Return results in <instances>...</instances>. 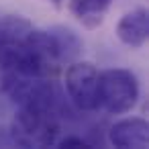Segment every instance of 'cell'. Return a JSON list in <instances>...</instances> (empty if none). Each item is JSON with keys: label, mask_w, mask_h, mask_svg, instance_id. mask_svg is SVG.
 Returning <instances> with one entry per match:
<instances>
[{"label": "cell", "mask_w": 149, "mask_h": 149, "mask_svg": "<svg viewBox=\"0 0 149 149\" xmlns=\"http://www.w3.org/2000/svg\"><path fill=\"white\" fill-rule=\"evenodd\" d=\"M49 2H51L53 6H61V2H63V0H49Z\"/></svg>", "instance_id": "9c48e42d"}, {"label": "cell", "mask_w": 149, "mask_h": 149, "mask_svg": "<svg viewBox=\"0 0 149 149\" xmlns=\"http://www.w3.org/2000/svg\"><path fill=\"white\" fill-rule=\"evenodd\" d=\"M116 37L131 49H141L149 37V13L147 8H135L120 17L116 25Z\"/></svg>", "instance_id": "5b68a950"}, {"label": "cell", "mask_w": 149, "mask_h": 149, "mask_svg": "<svg viewBox=\"0 0 149 149\" xmlns=\"http://www.w3.org/2000/svg\"><path fill=\"white\" fill-rule=\"evenodd\" d=\"M61 114L37 108H19L10 127L13 141L21 147H49L57 143Z\"/></svg>", "instance_id": "6da1fadb"}, {"label": "cell", "mask_w": 149, "mask_h": 149, "mask_svg": "<svg viewBox=\"0 0 149 149\" xmlns=\"http://www.w3.org/2000/svg\"><path fill=\"white\" fill-rule=\"evenodd\" d=\"M57 147H68V149H76V147H92V143L88 139H82L80 135H65L63 139H57L55 143Z\"/></svg>", "instance_id": "ba28073f"}, {"label": "cell", "mask_w": 149, "mask_h": 149, "mask_svg": "<svg viewBox=\"0 0 149 149\" xmlns=\"http://www.w3.org/2000/svg\"><path fill=\"white\" fill-rule=\"evenodd\" d=\"M139 100V80L131 70L114 68L100 72L98 82V108L110 114H125L135 108Z\"/></svg>", "instance_id": "7a4b0ae2"}, {"label": "cell", "mask_w": 149, "mask_h": 149, "mask_svg": "<svg viewBox=\"0 0 149 149\" xmlns=\"http://www.w3.org/2000/svg\"><path fill=\"white\" fill-rule=\"evenodd\" d=\"M110 145L118 149H147L149 147V125L141 116H131L114 123L108 131Z\"/></svg>", "instance_id": "277c9868"}, {"label": "cell", "mask_w": 149, "mask_h": 149, "mask_svg": "<svg viewBox=\"0 0 149 149\" xmlns=\"http://www.w3.org/2000/svg\"><path fill=\"white\" fill-rule=\"evenodd\" d=\"M110 4L112 0H68L72 17L86 29H98L104 23Z\"/></svg>", "instance_id": "8992f818"}, {"label": "cell", "mask_w": 149, "mask_h": 149, "mask_svg": "<svg viewBox=\"0 0 149 149\" xmlns=\"http://www.w3.org/2000/svg\"><path fill=\"white\" fill-rule=\"evenodd\" d=\"M98 82L100 72L92 61H72L65 70V90L72 104L80 110L98 108Z\"/></svg>", "instance_id": "3957f363"}, {"label": "cell", "mask_w": 149, "mask_h": 149, "mask_svg": "<svg viewBox=\"0 0 149 149\" xmlns=\"http://www.w3.org/2000/svg\"><path fill=\"white\" fill-rule=\"evenodd\" d=\"M47 31H49L51 39L57 47V53H59V59H61L63 65H70L72 61H76L80 57L84 43H82L80 35L74 29H70L65 25H53Z\"/></svg>", "instance_id": "52a82bcc"}]
</instances>
